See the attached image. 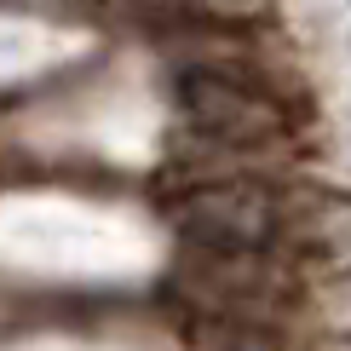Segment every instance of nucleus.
Segmentation results:
<instances>
[{
  "instance_id": "obj_1",
  "label": "nucleus",
  "mask_w": 351,
  "mask_h": 351,
  "mask_svg": "<svg viewBox=\"0 0 351 351\" xmlns=\"http://www.w3.org/2000/svg\"><path fill=\"white\" fill-rule=\"evenodd\" d=\"M173 225L196 254H271L282 230V202L247 173L196 179L173 196Z\"/></svg>"
},
{
  "instance_id": "obj_2",
  "label": "nucleus",
  "mask_w": 351,
  "mask_h": 351,
  "mask_svg": "<svg viewBox=\"0 0 351 351\" xmlns=\"http://www.w3.org/2000/svg\"><path fill=\"white\" fill-rule=\"evenodd\" d=\"M179 104L190 115L202 144L213 150H265L288 133V110L271 93H259L247 75H219V69H184Z\"/></svg>"
}]
</instances>
